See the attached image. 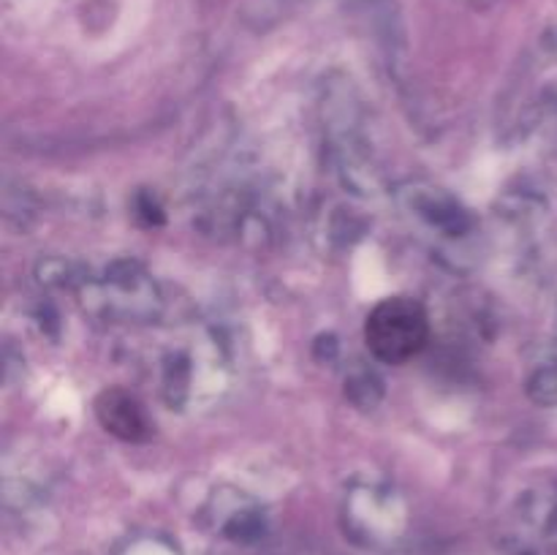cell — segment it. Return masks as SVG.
I'll return each instance as SVG.
<instances>
[{"mask_svg":"<svg viewBox=\"0 0 557 555\" xmlns=\"http://www.w3.org/2000/svg\"><path fill=\"white\" fill-rule=\"evenodd\" d=\"M430 337V319L411 297H386L364 321V343L384 365H403L417 357Z\"/></svg>","mask_w":557,"mask_h":555,"instance_id":"cell-1","label":"cell"},{"mask_svg":"<svg viewBox=\"0 0 557 555\" xmlns=\"http://www.w3.org/2000/svg\"><path fill=\"white\" fill-rule=\"evenodd\" d=\"M96 417L103 430L117 439L139 444L152 435V424L147 419L145 406L125 390H107L96 400Z\"/></svg>","mask_w":557,"mask_h":555,"instance_id":"cell-2","label":"cell"}]
</instances>
